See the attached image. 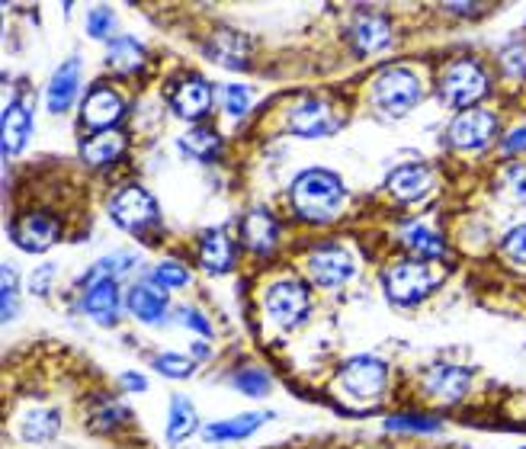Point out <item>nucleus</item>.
Segmentation results:
<instances>
[{
	"mask_svg": "<svg viewBox=\"0 0 526 449\" xmlns=\"http://www.w3.org/2000/svg\"><path fill=\"white\" fill-rule=\"evenodd\" d=\"M292 209H296L305 222H334L340 209L347 203V190L337 174L324 167L302 170L289 187Z\"/></svg>",
	"mask_w": 526,
	"mask_h": 449,
	"instance_id": "nucleus-1",
	"label": "nucleus"
},
{
	"mask_svg": "<svg viewBox=\"0 0 526 449\" xmlns=\"http://www.w3.org/2000/svg\"><path fill=\"white\" fill-rule=\"evenodd\" d=\"M385 296L398 305H417L427 292L437 286V276L430 273L424 260H398L382 273Z\"/></svg>",
	"mask_w": 526,
	"mask_h": 449,
	"instance_id": "nucleus-2",
	"label": "nucleus"
},
{
	"mask_svg": "<svg viewBox=\"0 0 526 449\" xmlns=\"http://www.w3.org/2000/svg\"><path fill=\"white\" fill-rule=\"evenodd\" d=\"M373 100L382 113L389 116H405L411 113L417 100H421V81L408 68H389L376 77L373 84Z\"/></svg>",
	"mask_w": 526,
	"mask_h": 449,
	"instance_id": "nucleus-3",
	"label": "nucleus"
},
{
	"mask_svg": "<svg viewBox=\"0 0 526 449\" xmlns=\"http://www.w3.org/2000/svg\"><path fill=\"white\" fill-rule=\"evenodd\" d=\"M440 90H443V100L450 106L472 110V106L488 94V74L478 61L462 58V61H453V65L443 71Z\"/></svg>",
	"mask_w": 526,
	"mask_h": 449,
	"instance_id": "nucleus-4",
	"label": "nucleus"
},
{
	"mask_svg": "<svg viewBox=\"0 0 526 449\" xmlns=\"http://www.w3.org/2000/svg\"><path fill=\"white\" fill-rule=\"evenodd\" d=\"M110 215L122 231H129V235H145L148 228L158 225V203H154V196L148 190L126 187V190H119L110 203Z\"/></svg>",
	"mask_w": 526,
	"mask_h": 449,
	"instance_id": "nucleus-5",
	"label": "nucleus"
},
{
	"mask_svg": "<svg viewBox=\"0 0 526 449\" xmlns=\"http://www.w3.org/2000/svg\"><path fill=\"white\" fill-rule=\"evenodd\" d=\"M385 379H389V369H385L382 360H373V356H353L340 369V389L360 401L379 398L385 389Z\"/></svg>",
	"mask_w": 526,
	"mask_h": 449,
	"instance_id": "nucleus-6",
	"label": "nucleus"
},
{
	"mask_svg": "<svg viewBox=\"0 0 526 449\" xmlns=\"http://www.w3.org/2000/svg\"><path fill=\"white\" fill-rule=\"evenodd\" d=\"M312 299H308V289L296 280H283L270 286L267 292V315L280 324V328H296L299 321H305Z\"/></svg>",
	"mask_w": 526,
	"mask_h": 449,
	"instance_id": "nucleus-7",
	"label": "nucleus"
},
{
	"mask_svg": "<svg viewBox=\"0 0 526 449\" xmlns=\"http://www.w3.org/2000/svg\"><path fill=\"white\" fill-rule=\"evenodd\" d=\"M305 270H308V276H312L318 286L334 289V286H344L357 267H353V257L344 251V247L321 244V247H315L312 254H308Z\"/></svg>",
	"mask_w": 526,
	"mask_h": 449,
	"instance_id": "nucleus-8",
	"label": "nucleus"
},
{
	"mask_svg": "<svg viewBox=\"0 0 526 449\" xmlns=\"http://www.w3.org/2000/svg\"><path fill=\"white\" fill-rule=\"evenodd\" d=\"M494 132H498V119H494V113L488 110H478V106H472V110H462L453 126H450V142L456 148H466V151H482Z\"/></svg>",
	"mask_w": 526,
	"mask_h": 449,
	"instance_id": "nucleus-9",
	"label": "nucleus"
},
{
	"mask_svg": "<svg viewBox=\"0 0 526 449\" xmlns=\"http://www.w3.org/2000/svg\"><path fill=\"white\" fill-rule=\"evenodd\" d=\"M13 241H17L20 251L26 254H42L49 251L52 244H58L61 238V225L52 219V215H42V212H33V215H23V219L13 225Z\"/></svg>",
	"mask_w": 526,
	"mask_h": 449,
	"instance_id": "nucleus-10",
	"label": "nucleus"
},
{
	"mask_svg": "<svg viewBox=\"0 0 526 449\" xmlns=\"http://www.w3.org/2000/svg\"><path fill=\"white\" fill-rule=\"evenodd\" d=\"M122 113H126V103H122V97L116 94V90L97 87V90H90V94H87L81 119H84V126H90V129L110 132L116 122L122 119Z\"/></svg>",
	"mask_w": 526,
	"mask_h": 449,
	"instance_id": "nucleus-11",
	"label": "nucleus"
},
{
	"mask_svg": "<svg viewBox=\"0 0 526 449\" xmlns=\"http://www.w3.org/2000/svg\"><path fill=\"white\" fill-rule=\"evenodd\" d=\"M289 129L302 135V138H321V135H331L337 129V122L331 116V106L321 103V100H302L292 106L289 113Z\"/></svg>",
	"mask_w": 526,
	"mask_h": 449,
	"instance_id": "nucleus-12",
	"label": "nucleus"
},
{
	"mask_svg": "<svg viewBox=\"0 0 526 449\" xmlns=\"http://www.w3.org/2000/svg\"><path fill=\"white\" fill-rule=\"evenodd\" d=\"M430 167L424 164H405L398 167L389 174V180H385V190H389L398 203H417V199H424L427 190H430Z\"/></svg>",
	"mask_w": 526,
	"mask_h": 449,
	"instance_id": "nucleus-13",
	"label": "nucleus"
},
{
	"mask_svg": "<svg viewBox=\"0 0 526 449\" xmlns=\"http://www.w3.org/2000/svg\"><path fill=\"white\" fill-rule=\"evenodd\" d=\"M84 312L94 318L97 324H103V328H110V324L119 321V286L116 280H97L90 283L87 292H84Z\"/></svg>",
	"mask_w": 526,
	"mask_h": 449,
	"instance_id": "nucleus-14",
	"label": "nucleus"
},
{
	"mask_svg": "<svg viewBox=\"0 0 526 449\" xmlns=\"http://www.w3.org/2000/svg\"><path fill=\"white\" fill-rule=\"evenodd\" d=\"M209 106H212V90L206 81H199V77H187V81L174 90V97H170V110L190 122L203 119L209 113Z\"/></svg>",
	"mask_w": 526,
	"mask_h": 449,
	"instance_id": "nucleus-15",
	"label": "nucleus"
},
{
	"mask_svg": "<svg viewBox=\"0 0 526 449\" xmlns=\"http://www.w3.org/2000/svg\"><path fill=\"white\" fill-rule=\"evenodd\" d=\"M424 385L437 401H459L469 392L472 373L469 369H459V366H433L424 379Z\"/></svg>",
	"mask_w": 526,
	"mask_h": 449,
	"instance_id": "nucleus-16",
	"label": "nucleus"
},
{
	"mask_svg": "<svg viewBox=\"0 0 526 449\" xmlns=\"http://www.w3.org/2000/svg\"><path fill=\"white\" fill-rule=\"evenodd\" d=\"M241 238L254 254H270L276 247V238H280V225H276L267 209H251L241 225Z\"/></svg>",
	"mask_w": 526,
	"mask_h": 449,
	"instance_id": "nucleus-17",
	"label": "nucleus"
},
{
	"mask_svg": "<svg viewBox=\"0 0 526 449\" xmlns=\"http://www.w3.org/2000/svg\"><path fill=\"white\" fill-rule=\"evenodd\" d=\"M353 42H357L360 52H382L392 45V26L382 13H360L353 20Z\"/></svg>",
	"mask_w": 526,
	"mask_h": 449,
	"instance_id": "nucleus-18",
	"label": "nucleus"
},
{
	"mask_svg": "<svg viewBox=\"0 0 526 449\" xmlns=\"http://www.w3.org/2000/svg\"><path fill=\"white\" fill-rule=\"evenodd\" d=\"M77 84H81V65H77V58H68L65 65H61L49 84V113H68L71 103L77 97Z\"/></svg>",
	"mask_w": 526,
	"mask_h": 449,
	"instance_id": "nucleus-19",
	"label": "nucleus"
},
{
	"mask_svg": "<svg viewBox=\"0 0 526 449\" xmlns=\"http://www.w3.org/2000/svg\"><path fill=\"white\" fill-rule=\"evenodd\" d=\"M122 151H126V138H122L116 129L110 132H97L94 138H87L81 145V158L90 164V167H106L122 158Z\"/></svg>",
	"mask_w": 526,
	"mask_h": 449,
	"instance_id": "nucleus-20",
	"label": "nucleus"
},
{
	"mask_svg": "<svg viewBox=\"0 0 526 449\" xmlns=\"http://www.w3.org/2000/svg\"><path fill=\"white\" fill-rule=\"evenodd\" d=\"M29 129H33V119H29V110L23 103L7 106L4 113V158H13L20 154L29 142Z\"/></svg>",
	"mask_w": 526,
	"mask_h": 449,
	"instance_id": "nucleus-21",
	"label": "nucleus"
},
{
	"mask_svg": "<svg viewBox=\"0 0 526 449\" xmlns=\"http://www.w3.org/2000/svg\"><path fill=\"white\" fill-rule=\"evenodd\" d=\"M129 312L138 318V321H145V324H158L164 321L167 315V296H161V292H154L151 286H132L129 292Z\"/></svg>",
	"mask_w": 526,
	"mask_h": 449,
	"instance_id": "nucleus-22",
	"label": "nucleus"
},
{
	"mask_svg": "<svg viewBox=\"0 0 526 449\" xmlns=\"http://www.w3.org/2000/svg\"><path fill=\"white\" fill-rule=\"evenodd\" d=\"M199 263H203L209 273H228L235 267V251H231V244L222 231H209L203 238V244H199Z\"/></svg>",
	"mask_w": 526,
	"mask_h": 449,
	"instance_id": "nucleus-23",
	"label": "nucleus"
},
{
	"mask_svg": "<svg viewBox=\"0 0 526 449\" xmlns=\"http://www.w3.org/2000/svg\"><path fill=\"white\" fill-rule=\"evenodd\" d=\"M209 55L215 61H222L225 68H244V61H247V39L238 36V33H228V29H222V33L212 36Z\"/></svg>",
	"mask_w": 526,
	"mask_h": 449,
	"instance_id": "nucleus-24",
	"label": "nucleus"
},
{
	"mask_svg": "<svg viewBox=\"0 0 526 449\" xmlns=\"http://www.w3.org/2000/svg\"><path fill=\"white\" fill-rule=\"evenodd\" d=\"M270 414H241L235 421H222V424H209L206 427V440L215 443V440H244L251 437L254 430H260V424L267 421Z\"/></svg>",
	"mask_w": 526,
	"mask_h": 449,
	"instance_id": "nucleus-25",
	"label": "nucleus"
},
{
	"mask_svg": "<svg viewBox=\"0 0 526 449\" xmlns=\"http://www.w3.org/2000/svg\"><path fill=\"white\" fill-rule=\"evenodd\" d=\"M196 430V408L183 395H174L170 401V421H167V443L187 440Z\"/></svg>",
	"mask_w": 526,
	"mask_h": 449,
	"instance_id": "nucleus-26",
	"label": "nucleus"
},
{
	"mask_svg": "<svg viewBox=\"0 0 526 449\" xmlns=\"http://www.w3.org/2000/svg\"><path fill=\"white\" fill-rule=\"evenodd\" d=\"M110 65L122 74H132V71H142L145 68V52L142 45L135 39L122 36V39H113L110 42Z\"/></svg>",
	"mask_w": 526,
	"mask_h": 449,
	"instance_id": "nucleus-27",
	"label": "nucleus"
},
{
	"mask_svg": "<svg viewBox=\"0 0 526 449\" xmlns=\"http://www.w3.org/2000/svg\"><path fill=\"white\" fill-rule=\"evenodd\" d=\"M180 142H183V151H190L193 158L203 161V164L215 161L219 158V151H222V138L215 135L212 129H193V132L183 135Z\"/></svg>",
	"mask_w": 526,
	"mask_h": 449,
	"instance_id": "nucleus-28",
	"label": "nucleus"
},
{
	"mask_svg": "<svg viewBox=\"0 0 526 449\" xmlns=\"http://www.w3.org/2000/svg\"><path fill=\"white\" fill-rule=\"evenodd\" d=\"M58 427H61V414L58 411H33V414H26L23 417V437L29 440V443H45L49 437H55L58 433Z\"/></svg>",
	"mask_w": 526,
	"mask_h": 449,
	"instance_id": "nucleus-29",
	"label": "nucleus"
},
{
	"mask_svg": "<svg viewBox=\"0 0 526 449\" xmlns=\"http://www.w3.org/2000/svg\"><path fill=\"white\" fill-rule=\"evenodd\" d=\"M405 244L411 247V251H414L417 257H424V260H430V257H443V254H446L443 238H440V235H433V231L424 228V225H411V228L405 231Z\"/></svg>",
	"mask_w": 526,
	"mask_h": 449,
	"instance_id": "nucleus-30",
	"label": "nucleus"
},
{
	"mask_svg": "<svg viewBox=\"0 0 526 449\" xmlns=\"http://www.w3.org/2000/svg\"><path fill=\"white\" fill-rule=\"evenodd\" d=\"M151 366L167 379H187V376H193V369H196L187 356H177V353H158L151 360Z\"/></svg>",
	"mask_w": 526,
	"mask_h": 449,
	"instance_id": "nucleus-31",
	"label": "nucleus"
},
{
	"mask_svg": "<svg viewBox=\"0 0 526 449\" xmlns=\"http://www.w3.org/2000/svg\"><path fill=\"white\" fill-rule=\"evenodd\" d=\"M235 385L244 395H251V398H263L273 389L270 376L260 373V369H244V373H235Z\"/></svg>",
	"mask_w": 526,
	"mask_h": 449,
	"instance_id": "nucleus-32",
	"label": "nucleus"
},
{
	"mask_svg": "<svg viewBox=\"0 0 526 449\" xmlns=\"http://www.w3.org/2000/svg\"><path fill=\"white\" fill-rule=\"evenodd\" d=\"M154 280H158L164 289H177V286H187L190 283V270L183 267L177 260H164L158 270H154Z\"/></svg>",
	"mask_w": 526,
	"mask_h": 449,
	"instance_id": "nucleus-33",
	"label": "nucleus"
},
{
	"mask_svg": "<svg viewBox=\"0 0 526 449\" xmlns=\"http://www.w3.org/2000/svg\"><path fill=\"white\" fill-rule=\"evenodd\" d=\"M113 29H116V17L110 10H106V7L90 10V17H87V33L90 36H94V39H110Z\"/></svg>",
	"mask_w": 526,
	"mask_h": 449,
	"instance_id": "nucleus-34",
	"label": "nucleus"
},
{
	"mask_svg": "<svg viewBox=\"0 0 526 449\" xmlns=\"http://www.w3.org/2000/svg\"><path fill=\"white\" fill-rule=\"evenodd\" d=\"M501 65L510 77H526V45L523 42H514V45H507V49L501 52Z\"/></svg>",
	"mask_w": 526,
	"mask_h": 449,
	"instance_id": "nucleus-35",
	"label": "nucleus"
},
{
	"mask_svg": "<svg viewBox=\"0 0 526 449\" xmlns=\"http://www.w3.org/2000/svg\"><path fill=\"white\" fill-rule=\"evenodd\" d=\"M501 180H504V187H507L510 196L526 203V164H510Z\"/></svg>",
	"mask_w": 526,
	"mask_h": 449,
	"instance_id": "nucleus-36",
	"label": "nucleus"
},
{
	"mask_svg": "<svg viewBox=\"0 0 526 449\" xmlns=\"http://www.w3.org/2000/svg\"><path fill=\"white\" fill-rule=\"evenodd\" d=\"M392 430H417V433H437L440 424L430 421V417H411V414H398L389 421Z\"/></svg>",
	"mask_w": 526,
	"mask_h": 449,
	"instance_id": "nucleus-37",
	"label": "nucleus"
},
{
	"mask_svg": "<svg viewBox=\"0 0 526 449\" xmlns=\"http://www.w3.org/2000/svg\"><path fill=\"white\" fill-rule=\"evenodd\" d=\"M247 106H251V94H247V87H238V84L225 87V110L231 116H244Z\"/></svg>",
	"mask_w": 526,
	"mask_h": 449,
	"instance_id": "nucleus-38",
	"label": "nucleus"
},
{
	"mask_svg": "<svg viewBox=\"0 0 526 449\" xmlns=\"http://www.w3.org/2000/svg\"><path fill=\"white\" fill-rule=\"evenodd\" d=\"M504 254L510 260H517V263H526V225L514 228V231H507V238H504Z\"/></svg>",
	"mask_w": 526,
	"mask_h": 449,
	"instance_id": "nucleus-39",
	"label": "nucleus"
},
{
	"mask_svg": "<svg viewBox=\"0 0 526 449\" xmlns=\"http://www.w3.org/2000/svg\"><path fill=\"white\" fill-rule=\"evenodd\" d=\"M13 305H17V273L13 267H4V321L13 318Z\"/></svg>",
	"mask_w": 526,
	"mask_h": 449,
	"instance_id": "nucleus-40",
	"label": "nucleus"
},
{
	"mask_svg": "<svg viewBox=\"0 0 526 449\" xmlns=\"http://www.w3.org/2000/svg\"><path fill=\"white\" fill-rule=\"evenodd\" d=\"M180 318H183V324H187V328H196L203 337L212 334V324L203 315H199V312H193V308H180Z\"/></svg>",
	"mask_w": 526,
	"mask_h": 449,
	"instance_id": "nucleus-41",
	"label": "nucleus"
},
{
	"mask_svg": "<svg viewBox=\"0 0 526 449\" xmlns=\"http://www.w3.org/2000/svg\"><path fill=\"white\" fill-rule=\"evenodd\" d=\"M504 154H517V151H526V126L514 129L507 138H504Z\"/></svg>",
	"mask_w": 526,
	"mask_h": 449,
	"instance_id": "nucleus-42",
	"label": "nucleus"
},
{
	"mask_svg": "<svg viewBox=\"0 0 526 449\" xmlns=\"http://www.w3.org/2000/svg\"><path fill=\"white\" fill-rule=\"evenodd\" d=\"M52 273H55V267H42V270H36V273H33V283H29V286H33V292H36V296H42V292L49 289Z\"/></svg>",
	"mask_w": 526,
	"mask_h": 449,
	"instance_id": "nucleus-43",
	"label": "nucleus"
},
{
	"mask_svg": "<svg viewBox=\"0 0 526 449\" xmlns=\"http://www.w3.org/2000/svg\"><path fill=\"white\" fill-rule=\"evenodd\" d=\"M122 385H126L129 392H145V379L142 376H132V373H122Z\"/></svg>",
	"mask_w": 526,
	"mask_h": 449,
	"instance_id": "nucleus-44",
	"label": "nucleus"
}]
</instances>
